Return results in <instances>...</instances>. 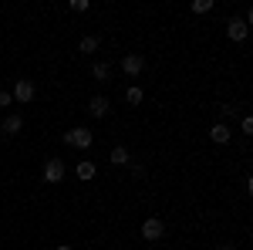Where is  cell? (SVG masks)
<instances>
[{
	"instance_id": "cell-17",
	"label": "cell",
	"mask_w": 253,
	"mask_h": 250,
	"mask_svg": "<svg viewBox=\"0 0 253 250\" xmlns=\"http://www.w3.org/2000/svg\"><path fill=\"white\" fill-rule=\"evenodd\" d=\"M233 115V105H219V118H230Z\"/></svg>"
},
{
	"instance_id": "cell-11",
	"label": "cell",
	"mask_w": 253,
	"mask_h": 250,
	"mask_svg": "<svg viewBox=\"0 0 253 250\" xmlns=\"http://www.w3.org/2000/svg\"><path fill=\"white\" fill-rule=\"evenodd\" d=\"M98 44H101V38H95V34H88V38H81L78 51H81V54H95V51H98Z\"/></svg>"
},
{
	"instance_id": "cell-6",
	"label": "cell",
	"mask_w": 253,
	"mask_h": 250,
	"mask_svg": "<svg viewBox=\"0 0 253 250\" xmlns=\"http://www.w3.org/2000/svg\"><path fill=\"white\" fill-rule=\"evenodd\" d=\"M64 179V162L61 159H47L44 162V183H61Z\"/></svg>"
},
{
	"instance_id": "cell-9",
	"label": "cell",
	"mask_w": 253,
	"mask_h": 250,
	"mask_svg": "<svg viewBox=\"0 0 253 250\" xmlns=\"http://www.w3.org/2000/svg\"><path fill=\"white\" fill-rule=\"evenodd\" d=\"M0 129H3V135H17L20 129H24V118H20V115H7Z\"/></svg>"
},
{
	"instance_id": "cell-20",
	"label": "cell",
	"mask_w": 253,
	"mask_h": 250,
	"mask_svg": "<svg viewBox=\"0 0 253 250\" xmlns=\"http://www.w3.org/2000/svg\"><path fill=\"white\" fill-rule=\"evenodd\" d=\"M54 250H71V247H68V244H61V247H54Z\"/></svg>"
},
{
	"instance_id": "cell-1",
	"label": "cell",
	"mask_w": 253,
	"mask_h": 250,
	"mask_svg": "<svg viewBox=\"0 0 253 250\" xmlns=\"http://www.w3.org/2000/svg\"><path fill=\"white\" fill-rule=\"evenodd\" d=\"M61 139H64V146H75V149H88V146L95 142L91 129H84V125H78V129H68Z\"/></svg>"
},
{
	"instance_id": "cell-14",
	"label": "cell",
	"mask_w": 253,
	"mask_h": 250,
	"mask_svg": "<svg viewBox=\"0 0 253 250\" xmlns=\"http://www.w3.org/2000/svg\"><path fill=\"white\" fill-rule=\"evenodd\" d=\"M78 179H95V162H78Z\"/></svg>"
},
{
	"instance_id": "cell-7",
	"label": "cell",
	"mask_w": 253,
	"mask_h": 250,
	"mask_svg": "<svg viewBox=\"0 0 253 250\" xmlns=\"http://www.w3.org/2000/svg\"><path fill=\"white\" fill-rule=\"evenodd\" d=\"M108 112H112V108H108V98L105 95H95L91 101H88V115L91 118H105Z\"/></svg>"
},
{
	"instance_id": "cell-12",
	"label": "cell",
	"mask_w": 253,
	"mask_h": 250,
	"mask_svg": "<svg viewBox=\"0 0 253 250\" xmlns=\"http://www.w3.org/2000/svg\"><path fill=\"white\" fill-rule=\"evenodd\" d=\"M125 101H128V105H142V88H138V85L125 88Z\"/></svg>"
},
{
	"instance_id": "cell-16",
	"label": "cell",
	"mask_w": 253,
	"mask_h": 250,
	"mask_svg": "<svg viewBox=\"0 0 253 250\" xmlns=\"http://www.w3.org/2000/svg\"><path fill=\"white\" fill-rule=\"evenodd\" d=\"M71 10H75V14H84V10H88V0H71Z\"/></svg>"
},
{
	"instance_id": "cell-13",
	"label": "cell",
	"mask_w": 253,
	"mask_h": 250,
	"mask_svg": "<svg viewBox=\"0 0 253 250\" xmlns=\"http://www.w3.org/2000/svg\"><path fill=\"white\" fill-rule=\"evenodd\" d=\"M91 75H95L98 81H108V75H112V68H108V64H105V61H98L95 68H91Z\"/></svg>"
},
{
	"instance_id": "cell-15",
	"label": "cell",
	"mask_w": 253,
	"mask_h": 250,
	"mask_svg": "<svg viewBox=\"0 0 253 250\" xmlns=\"http://www.w3.org/2000/svg\"><path fill=\"white\" fill-rule=\"evenodd\" d=\"M213 10V0H193V14H210Z\"/></svg>"
},
{
	"instance_id": "cell-3",
	"label": "cell",
	"mask_w": 253,
	"mask_h": 250,
	"mask_svg": "<svg viewBox=\"0 0 253 250\" xmlns=\"http://www.w3.org/2000/svg\"><path fill=\"white\" fill-rule=\"evenodd\" d=\"M247 34H250V24L243 17H230L226 20V38L230 41H247Z\"/></svg>"
},
{
	"instance_id": "cell-18",
	"label": "cell",
	"mask_w": 253,
	"mask_h": 250,
	"mask_svg": "<svg viewBox=\"0 0 253 250\" xmlns=\"http://www.w3.org/2000/svg\"><path fill=\"white\" fill-rule=\"evenodd\" d=\"M10 101H14V98H10V92H0V108H7Z\"/></svg>"
},
{
	"instance_id": "cell-5",
	"label": "cell",
	"mask_w": 253,
	"mask_h": 250,
	"mask_svg": "<svg viewBox=\"0 0 253 250\" xmlns=\"http://www.w3.org/2000/svg\"><path fill=\"white\" fill-rule=\"evenodd\" d=\"M142 68H145V58H142V54H125V58H122V71L128 78H138Z\"/></svg>"
},
{
	"instance_id": "cell-10",
	"label": "cell",
	"mask_w": 253,
	"mask_h": 250,
	"mask_svg": "<svg viewBox=\"0 0 253 250\" xmlns=\"http://www.w3.org/2000/svg\"><path fill=\"white\" fill-rule=\"evenodd\" d=\"M108 159H112V166H128V159H132V155H128V149H125V146H115Z\"/></svg>"
},
{
	"instance_id": "cell-2",
	"label": "cell",
	"mask_w": 253,
	"mask_h": 250,
	"mask_svg": "<svg viewBox=\"0 0 253 250\" xmlns=\"http://www.w3.org/2000/svg\"><path fill=\"white\" fill-rule=\"evenodd\" d=\"M10 98H14V101H20V105L34 101V81H27V78H17V81H14V92H10Z\"/></svg>"
},
{
	"instance_id": "cell-8",
	"label": "cell",
	"mask_w": 253,
	"mask_h": 250,
	"mask_svg": "<svg viewBox=\"0 0 253 250\" xmlns=\"http://www.w3.org/2000/svg\"><path fill=\"white\" fill-rule=\"evenodd\" d=\"M210 139H213V142H219V146H226V142L233 139V132H230V125H226V122H216L213 129H210Z\"/></svg>"
},
{
	"instance_id": "cell-19",
	"label": "cell",
	"mask_w": 253,
	"mask_h": 250,
	"mask_svg": "<svg viewBox=\"0 0 253 250\" xmlns=\"http://www.w3.org/2000/svg\"><path fill=\"white\" fill-rule=\"evenodd\" d=\"M213 250H236L233 244H223V247H213Z\"/></svg>"
},
{
	"instance_id": "cell-4",
	"label": "cell",
	"mask_w": 253,
	"mask_h": 250,
	"mask_svg": "<svg viewBox=\"0 0 253 250\" xmlns=\"http://www.w3.org/2000/svg\"><path fill=\"white\" fill-rule=\"evenodd\" d=\"M162 233H166V223H162L159 216H149V220L142 223V237H145L149 244H156V240L162 237Z\"/></svg>"
}]
</instances>
